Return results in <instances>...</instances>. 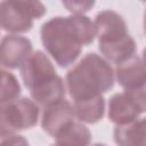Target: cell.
Segmentation results:
<instances>
[{"mask_svg":"<svg viewBox=\"0 0 146 146\" xmlns=\"http://www.w3.org/2000/svg\"><path fill=\"white\" fill-rule=\"evenodd\" d=\"M95 34L94 24L81 15L52 18L41 29L44 48L62 67L72 64L78 58L81 46L91 43Z\"/></svg>","mask_w":146,"mask_h":146,"instance_id":"1","label":"cell"},{"mask_svg":"<svg viewBox=\"0 0 146 146\" xmlns=\"http://www.w3.org/2000/svg\"><path fill=\"white\" fill-rule=\"evenodd\" d=\"M71 97L84 100L99 96L113 87V71L111 66L96 54H88L66 76Z\"/></svg>","mask_w":146,"mask_h":146,"instance_id":"2","label":"cell"},{"mask_svg":"<svg viewBox=\"0 0 146 146\" xmlns=\"http://www.w3.org/2000/svg\"><path fill=\"white\" fill-rule=\"evenodd\" d=\"M99 39V49L110 60L117 65L128 60L135 52V42L127 34L125 23L113 11H103L95 22Z\"/></svg>","mask_w":146,"mask_h":146,"instance_id":"3","label":"cell"},{"mask_svg":"<svg viewBox=\"0 0 146 146\" xmlns=\"http://www.w3.org/2000/svg\"><path fill=\"white\" fill-rule=\"evenodd\" d=\"M46 8L39 0H3L0 2V24L6 31L26 32L34 18L44 15Z\"/></svg>","mask_w":146,"mask_h":146,"instance_id":"4","label":"cell"},{"mask_svg":"<svg viewBox=\"0 0 146 146\" xmlns=\"http://www.w3.org/2000/svg\"><path fill=\"white\" fill-rule=\"evenodd\" d=\"M36 105L27 98L14 99L0 106V143L18 130L30 129L38 122Z\"/></svg>","mask_w":146,"mask_h":146,"instance_id":"5","label":"cell"},{"mask_svg":"<svg viewBox=\"0 0 146 146\" xmlns=\"http://www.w3.org/2000/svg\"><path fill=\"white\" fill-rule=\"evenodd\" d=\"M144 112V92L137 95V89L127 90L125 94L115 95L110 102L108 116L116 124L131 123Z\"/></svg>","mask_w":146,"mask_h":146,"instance_id":"6","label":"cell"},{"mask_svg":"<svg viewBox=\"0 0 146 146\" xmlns=\"http://www.w3.org/2000/svg\"><path fill=\"white\" fill-rule=\"evenodd\" d=\"M22 65V78L29 89H33L56 75V71L50 60L41 51L29 56Z\"/></svg>","mask_w":146,"mask_h":146,"instance_id":"7","label":"cell"},{"mask_svg":"<svg viewBox=\"0 0 146 146\" xmlns=\"http://www.w3.org/2000/svg\"><path fill=\"white\" fill-rule=\"evenodd\" d=\"M75 116L74 108L66 100H59L46 106L42 115L43 130L54 138L67 125Z\"/></svg>","mask_w":146,"mask_h":146,"instance_id":"8","label":"cell"},{"mask_svg":"<svg viewBox=\"0 0 146 146\" xmlns=\"http://www.w3.org/2000/svg\"><path fill=\"white\" fill-rule=\"evenodd\" d=\"M32 44L22 36H6L0 43V63L9 68H17L30 56Z\"/></svg>","mask_w":146,"mask_h":146,"instance_id":"9","label":"cell"},{"mask_svg":"<svg viewBox=\"0 0 146 146\" xmlns=\"http://www.w3.org/2000/svg\"><path fill=\"white\" fill-rule=\"evenodd\" d=\"M31 95L35 103L46 107L64 98L65 87L62 79L58 75H55L50 80L31 89Z\"/></svg>","mask_w":146,"mask_h":146,"instance_id":"10","label":"cell"},{"mask_svg":"<svg viewBox=\"0 0 146 146\" xmlns=\"http://www.w3.org/2000/svg\"><path fill=\"white\" fill-rule=\"evenodd\" d=\"M117 80L121 86L128 90H135L139 86H144V66L143 62L135 58L128 63V60L120 64L117 67Z\"/></svg>","mask_w":146,"mask_h":146,"instance_id":"11","label":"cell"},{"mask_svg":"<svg viewBox=\"0 0 146 146\" xmlns=\"http://www.w3.org/2000/svg\"><path fill=\"white\" fill-rule=\"evenodd\" d=\"M115 143L119 145H144L145 144V125L144 120L129 124H120L114 131Z\"/></svg>","mask_w":146,"mask_h":146,"instance_id":"12","label":"cell"},{"mask_svg":"<svg viewBox=\"0 0 146 146\" xmlns=\"http://www.w3.org/2000/svg\"><path fill=\"white\" fill-rule=\"evenodd\" d=\"M75 115L79 120L88 122V123H96L98 122L104 114V99L100 96L79 100L75 102Z\"/></svg>","mask_w":146,"mask_h":146,"instance_id":"13","label":"cell"},{"mask_svg":"<svg viewBox=\"0 0 146 146\" xmlns=\"http://www.w3.org/2000/svg\"><path fill=\"white\" fill-rule=\"evenodd\" d=\"M55 138L58 145H87L90 143L91 133L84 125L72 121Z\"/></svg>","mask_w":146,"mask_h":146,"instance_id":"14","label":"cell"},{"mask_svg":"<svg viewBox=\"0 0 146 146\" xmlns=\"http://www.w3.org/2000/svg\"><path fill=\"white\" fill-rule=\"evenodd\" d=\"M19 92L21 88L16 78L0 68V104L16 99Z\"/></svg>","mask_w":146,"mask_h":146,"instance_id":"15","label":"cell"},{"mask_svg":"<svg viewBox=\"0 0 146 146\" xmlns=\"http://www.w3.org/2000/svg\"><path fill=\"white\" fill-rule=\"evenodd\" d=\"M95 3V0H63V5L75 14H81L89 10Z\"/></svg>","mask_w":146,"mask_h":146,"instance_id":"16","label":"cell"}]
</instances>
